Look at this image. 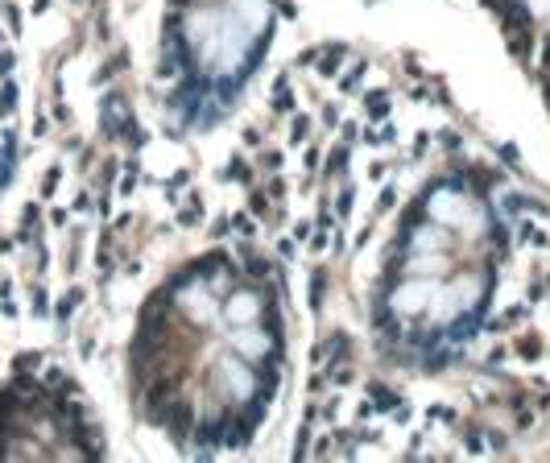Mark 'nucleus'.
<instances>
[{
  "mask_svg": "<svg viewBox=\"0 0 550 463\" xmlns=\"http://www.w3.org/2000/svg\"><path fill=\"white\" fill-rule=\"evenodd\" d=\"M547 63H550V38H547Z\"/></svg>",
  "mask_w": 550,
  "mask_h": 463,
  "instance_id": "nucleus-19",
  "label": "nucleus"
},
{
  "mask_svg": "<svg viewBox=\"0 0 550 463\" xmlns=\"http://www.w3.org/2000/svg\"><path fill=\"white\" fill-rule=\"evenodd\" d=\"M54 186H58V170H50V174H46V186H42V190H46V195H50V190H54Z\"/></svg>",
  "mask_w": 550,
  "mask_h": 463,
  "instance_id": "nucleus-17",
  "label": "nucleus"
},
{
  "mask_svg": "<svg viewBox=\"0 0 550 463\" xmlns=\"http://www.w3.org/2000/svg\"><path fill=\"white\" fill-rule=\"evenodd\" d=\"M373 397H377V409H397V393H389V389L373 385Z\"/></svg>",
  "mask_w": 550,
  "mask_h": 463,
  "instance_id": "nucleus-6",
  "label": "nucleus"
},
{
  "mask_svg": "<svg viewBox=\"0 0 550 463\" xmlns=\"http://www.w3.org/2000/svg\"><path fill=\"white\" fill-rule=\"evenodd\" d=\"M199 216H203V207H199V199H191V207H182V224H199Z\"/></svg>",
  "mask_w": 550,
  "mask_h": 463,
  "instance_id": "nucleus-8",
  "label": "nucleus"
},
{
  "mask_svg": "<svg viewBox=\"0 0 550 463\" xmlns=\"http://www.w3.org/2000/svg\"><path fill=\"white\" fill-rule=\"evenodd\" d=\"M79 298H83V290H71V294L63 298V307H58V318H67V314H71V310L79 307Z\"/></svg>",
  "mask_w": 550,
  "mask_h": 463,
  "instance_id": "nucleus-9",
  "label": "nucleus"
},
{
  "mask_svg": "<svg viewBox=\"0 0 550 463\" xmlns=\"http://www.w3.org/2000/svg\"><path fill=\"white\" fill-rule=\"evenodd\" d=\"M244 273H248V277H265V273H269V261L257 257L252 248H244Z\"/></svg>",
  "mask_w": 550,
  "mask_h": 463,
  "instance_id": "nucleus-3",
  "label": "nucleus"
},
{
  "mask_svg": "<svg viewBox=\"0 0 550 463\" xmlns=\"http://www.w3.org/2000/svg\"><path fill=\"white\" fill-rule=\"evenodd\" d=\"M33 364H38V352H25V356H17V364H13V368H17V373H29Z\"/></svg>",
  "mask_w": 550,
  "mask_h": 463,
  "instance_id": "nucleus-13",
  "label": "nucleus"
},
{
  "mask_svg": "<svg viewBox=\"0 0 550 463\" xmlns=\"http://www.w3.org/2000/svg\"><path fill=\"white\" fill-rule=\"evenodd\" d=\"M339 58H343V46H327V50H323V58H318V75H335Z\"/></svg>",
  "mask_w": 550,
  "mask_h": 463,
  "instance_id": "nucleus-2",
  "label": "nucleus"
},
{
  "mask_svg": "<svg viewBox=\"0 0 550 463\" xmlns=\"http://www.w3.org/2000/svg\"><path fill=\"white\" fill-rule=\"evenodd\" d=\"M232 224H236V228H240V232H244V236H252V224H248V220H244V216H236Z\"/></svg>",
  "mask_w": 550,
  "mask_h": 463,
  "instance_id": "nucleus-18",
  "label": "nucleus"
},
{
  "mask_svg": "<svg viewBox=\"0 0 550 463\" xmlns=\"http://www.w3.org/2000/svg\"><path fill=\"white\" fill-rule=\"evenodd\" d=\"M323 273H314V282H311V307H318V298H323Z\"/></svg>",
  "mask_w": 550,
  "mask_h": 463,
  "instance_id": "nucleus-14",
  "label": "nucleus"
},
{
  "mask_svg": "<svg viewBox=\"0 0 550 463\" xmlns=\"http://www.w3.org/2000/svg\"><path fill=\"white\" fill-rule=\"evenodd\" d=\"M369 112H373V116H385V112H389V95H385V91H373V95H369Z\"/></svg>",
  "mask_w": 550,
  "mask_h": 463,
  "instance_id": "nucleus-5",
  "label": "nucleus"
},
{
  "mask_svg": "<svg viewBox=\"0 0 550 463\" xmlns=\"http://www.w3.org/2000/svg\"><path fill=\"white\" fill-rule=\"evenodd\" d=\"M33 224H38V203H29V207H25V232L33 228Z\"/></svg>",
  "mask_w": 550,
  "mask_h": 463,
  "instance_id": "nucleus-15",
  "label": "nucleus"
},
{
  "mask_svg": "<svg viewBox=\"0 0 550 463\" xmlns=\"http://www.w3.org/2000/svg\"><path fill=\"white\" fill-rule=\"evenodd\" d=\"M294 108V95H290V83L277 79V91H273V112H290Z\"/></svg>",
  "mask_w": 550,
  "mask_h": 463,
  "instance_id": "nucleus-4",
  "label": "nucleus"
},
{
  "mask_svg": "<svg viewBox=\"0 0 550 463\" xmlns=\"http://www.w3.org/2000/svg\"><path fill=\"white\" fill-rule=\"evenodd\" d=\"M360 75H364V63H356V71H352V75H343V79H339V87H343V91L360 87Z\"/></svg>",
  "mask_w": 550,
  "mask_h": 463,
  "instance_id": "nucleus-10",
  "label": "nucleus"
},
{
  "mask_svg": "<svg viewBox=\"0 0 550 463\" xmlns=\"http://www.w3.org/2000/svg\"><path fill=\"white\" fill-rule=\"evenodd\" d=\"M248 207H252L257 216H265V211H269V199H265V190H252V203H248Z\"/></svg>",
  "mask_w": 550,
  "mask_h": 463,
  "instance_id": "nucleus-12",
  "label": "nucleus"
},
{
  "mask_svg": "<svg viewBox=\"0 0 550 463\" xmlns=\"http://www.w3.org/2000/svg\"><path fill=\"white\" fill-rule=\"evenodd\" d=\"M547 95H550V79H547Z\"/></svg>",
  "mask_w": 550,
  "mask_h": 463,
  "instance_id": "nucleus-20",
  "label": "nucleus"
},
{
  "mask_svg": "<svg viewBox=\"0 0 550 463\" xmlns=\"http://www.w3.org/2000/svg\"><path fill=\"white\" fill-rule=\"evenodd\" d=\"M501 157H505L509 165H517V149H513V145H501Z\"/></svg>",
  "mask_w": 550,
  "mask_h": 463,
  "instance_id": "nucleus-16",
  "label": "nucleus"
},
{
  "mask_svg": "<svg viewBox=\"0 0 550 463\" xmlns=\"http://www.w3.org/2000/svg\"><path fill=\"white\" fill-rule=\"evenodd\" d=\"M348 348V335H331V339H323V343H314L311 360L314 364H331V356H339Z\"/></svg>",
  "mask_w": 550,
  "mask_h": 463,
  "instance_id": "nucleus-1",
  "label": "nucleus"
},
{
  "mask_svg": "<svg viewBox=\"0 0 550 463\" xmlns=\"http://www.w3.org/2000/svg\"><path fill=\"white\" fill-rule=\"evenodd\" d=\"M517 352H521V356H526V360H538V356H542V343H538V339H530V335H526V339H521V343H517Z\"/></svg>",
  "mask_w": 550,
  "mask_h": 463,
  "instance_id": "nucleus-7",
  "label": "nucleus"
},
{
  "mask_svg": "<svg viewBox=\"0 0 550 463\" xmlns=\"http://www.w3.org/2000/svg\"><path fill=\"white\" fill-rule=\"evenodd\" d=\"M327 165H331L327 174H343V165H348V149H335V154H331V161H327Z\"/></svg>",
  "mask_w": 550,
  "mask_h": 463,
  "instance_id": "nucleus-11",
  "label": "nucleus"
}]
</instances>
